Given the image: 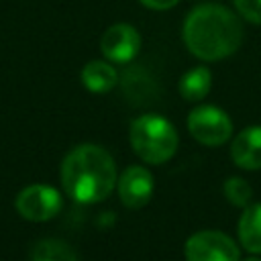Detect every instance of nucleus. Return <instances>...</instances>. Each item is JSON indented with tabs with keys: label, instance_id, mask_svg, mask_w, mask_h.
Wrapping results in <instances>:
<instances>
[{
	"label": "nucleus",
	"instance_id": "obj_1",
	"mask_svg": "<svg viewBox=\"0 0 261 261\" xmlns=\"http://www.w3.org/2000/svg\"><path fill=\"white\" fill-rule=\"evenodd\" d=\"M181 37L194 57L220 61L241 47L243 24L232 10L220 4H202L186 16Z\"/></svg>",
	"mask_w": 261,
	"mask_h": 261
},
{
	"label": "nucleus",
	"instance_id": "obj_2",
	"mask_svg": "<svg viewBox=\"0 0 261 261\" xmlns=\"http://www.w3.org/2000/svg\"><path fill=\"white\" fill-rule=\"evenodd\" d=\"M116 179L114 157L100 145H77L61 161V186L65 194L80 204H98L106 200Z\"/></svg>",
	"mask_w": 261,
	"mask_h": 261
},
{
	"label": "nucleus",
	"instance_id": "obj_3",
	"mask_svg": "<svg viewBox=\"0 0 261 261\" xmlns=\"http://www.w3.org/2000/svg\"><path fill=\"white\" fill-rule=\"evenodd\" d=\"M128 141L137 157L151 165H161L169 161L179 147L175 126L165 116L155 112L141 114L130 122Z\"/></svg>",
	"mask_w": 261,
	"mask_h": 261
},
{
	"label": "nucleus",
	"instance_id": "obj_4",
	"mask_svg": "<svg viewBox=\"0 0 261 261\" xmlns=\"http://www.w3.org/2000/svg\"><path fill=\"white\" fill-rule=\"evenodd\" d=\"M188 130L200 145L220 147L232 135V120L222 108L202 104L188 114Z\"/></svg>",
	"mask_w": 261,
	"mask_h": 261
},
{
	"label": "nucleus",
	"instance_id": "obj_5",
	"mask_svg": "<svg viewBox=\"0 0 261 261\" xmlns=\"http://www.w3.org/2000/svg\"><path fill=\"white\" fill-rule=\"evenodd\" d=\"M186 261H241L239 245L220 230H198L184 245Z\"/></svg>",
	"mask_w": 261,
	"mask_h": 261
},
{
	"label": "nucleus",
	"instance_id": "obj_6",
	"mask_svg": "<svg viewBox=\"0 0 261 261\" xmlns=\"http://www.w3.org/2000/svg\"><path fill=\"white\" fill-rule=\"evenodd\" d=\"M61 194L47 184H33L18 192L16 196V212L31 222H45L59 214L61 210Z\"/></svg>",
	"mask_w": 261,
	"mask_h": 261
},
{
	"label": "nucleus",
	"instance_id": "obj_7",
	"mask_svg": "<svg viewBox=\"0 0 261 261\" xmlns=\"http://www.w3.org/2000/svg\"><path fill=\"white\" fill-rule=\"evenodd\" d=\"M102 55L112 63H128L141 51V35L128 22H116L108 27L100 39Z\"/></svg>",
	"mask_w": 261,
	"mask_h": 261
},
{
	"label": "nucleus",
	"instance_id": "obj_8",
	"mask_svg": "<svg viewBox=\"0 0 261 261\" xmlns=\"http://www.w3.org/2000/svg\"><path fill=\"white\" fill-rule=\"evenodd\" d=\"M153 190H155L153 173L145 165H128L116 179L118 198L130 210H139L147 206L153 196Z\"/></svg>",
	"mask_w": 261,
	"mask_h": 261
},
{
	"label": "nucleus",
	"instance_id": "obj_9",
	"mask_svg": "<svg viewBox=\"0 0 261 261\" xmlns=\"http://www.w3.org/2000/svg\"><path fill=\"white\" fill-rule=\"evenodd\" d=\"M230 159L247 171L261 169V124L243 128L230 143Z\"/></svg>",
	"mask_w": 261,
	"mask_h": 261
},
{
	"label": "nucleus",
	"instance_id": "obj_10",
	"mask_svg": "<svg viewBox=\"0 0 261 261\" xmlns=\"http://www.w3.org/2000/svg\"><path fill=\"white\" fill-rule=\"evenodd\" d=\"M82 84L92 94H106L118 84V71L114 69L112 61L92 59L82 69Z\"/></svg>",
	"mask_w": 261,
	"mask_h": 261
},
{
	"label": "nucleus",
	"instance_id": "obj_11",
	"mask_svg": "<svg viewBox=\"0 0 261 261\" xmlns=\"http://www.w3.org/2000/svg\"><path fill=\"white\" fill-rule=\"evenodd\" d=\"M239 245L251 255H261V202L245 206L239 218Z\"/></svg>",
	"mask_w": 261,
	"mask_h": 261
},
{
	"label": "nucleus",
	"instance_id": "obj_12",
	"mask_svg": "<svg viewBox=\"0 0 261 261\" xmlns=\"http://www.w3.org/2000/svg\"><path fill=\"white\" fill-rule=\"evenodd\" d=\"M210 86H212V73H210V69L204 67V65H198V67L188 69L179 77L177 90H179V94H181L184 100L198 102V100H202V98L208 96Z\"/></svg>",
	"mask_w": 261,
	"mask_h": 261
},
{
	"label": "nucleus",
	"instance_id": "obj_13",
	"mask_svg": "<svg viewBox=\"0 0 261 261\" xmlns=\"http://www.w3.org/2000/svg\"><path fill=\"white\" fill-rule=\"evenodd\" d=\"M31 261H77V255L61 239H43L35 245Z\"/></svg>",
	"mask_w": 261,
	"mask_h": 261
},
{
	"label": "nucleus",
	"instance_id": "obj_14",
	"mask_svg": "<svg viewBox=\"0 0 261 261\" xmlns=\"http://www.w3.org/2000/svg\"><path fill=\"white\" fill-rule=\"evenodd\" d=\"M224 190V198L232 204V206H239V208H245L249 206L251 198H253V188L249 186V181H245L243 177H228L222 186Z\"/></svg>",
	"mask_w": 261,
	"mask_h": 261
},
{
	"label": "nucleus",
	"instance_id": "obj_15",
	"mask_svg": "<svg viewBox=\"0 0 261 261\" xmlns=\"http://www.w3.org/2000/svg\"><path fill=\"white\" fill-rule=\"evenodd\" d=\"M234 2V8L237 12L253 22V24H261V0H232Z\"/></svg>",
	"mask_w": 261,
	"mask_h": 261
},
{
	"label": "nucleus",
	"instance_id": "obj_16",
	"mask_svg": "<svg viewBox=\"0 0 261 261\" xmlns=\"http://www.w3.org/2000/svg\"><path fill=\"white\" fill-rule=\"evenodd\" d=\"M143 6H147V8H151V10H169V8H173L179 0H139Z\"/></svg>",
	"mask_w": 261,
	"mask_h": 261
},
{
	"label": "nucleus",
	"instance_id": "obj_17",
	"mask_svg": "<svg viewBox=\"0 0 261 261\" xmlns=\"http://www.w3.org/2000/svg\"><path fill=\"white\" fill-rule=\"evenodd\" d=\"M241 261H261V257H255V255H251V257H247V259H241Z\"/></svg>",
	"mask_w": 261,
	"mask_h": 261
}]
</instances>
